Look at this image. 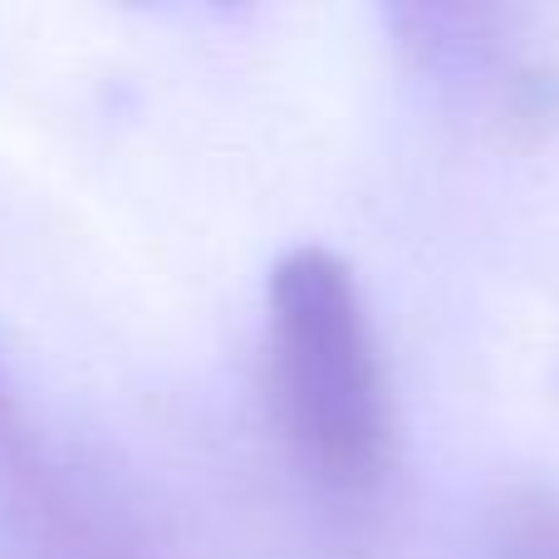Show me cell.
Listing matches in <instances>:
<instances>
[{"mask_svg": "<svg viewBox=\"0 0 559 559\" xmlns=\"http://www.w3.org/2000/svg\"><path fill=\"white\" fill-rule=\"evenodd\" d=\"M0 481L20 531L35 545V559H123L133 535L128 511L64 462H55L45 437L20 413L5 378H0Z\"/></svg>", "mask_w": 559, "mask_h": 559, "instance_id": "cell-3", "label": "cell"}, {"mask_svg": "<svg viewBox=\"0 0 559 559\" xmlns=\"http://www.w3.org/2000/svg\"><path fill=\"white\" fill-rule=\"evenodd\" d=\"M271 407L295 456L338 491H364L393 462V393L364 289L329 246H295L265 285Z\"/></svg>", "mask_w": 559, "mask_h": 559, "instance_id": "cell-1", "label": "cell"}, {"mask_svg": "<svg viewBox=\"0 0 559 559\" xmlns=\"http://www.w3.org/2000/svg\"><path fill=\"white\" fill-rule=\"evenodd\" d=\"M403 49L476 108L511 128H540L559 114V64L535 39L525 10L413 5L397 10Z\"/></svg>", "mask_w": 559, "mask_h": 559, "instance_id": "cell-2", "label": "cell"}]
</instances>
